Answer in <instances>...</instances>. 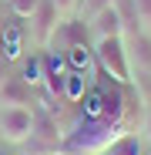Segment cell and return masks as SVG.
<instances>
[{"label": "cell", "mask_w": 151, "mask_h": 155, "mask_svg": "<svg viewBox=\"0 0 151 155\" xmlns=\"http://www.w3.org/2000/svg\"><path fill=\"white\" fill-rule=\"evenodd\" d=\"M131 135V121H104V118H84L74 132L64 135L67 155H104L118 138Z\"/></svg>", "instance_id": "obj_1"}, {"label": "cell", "mask_w": 151, "mask_h": 155, "mask_svg": "<svg viewBox=\"0 0 151 155\" xmlns=\"http://www.w3.org/2000/svg\"><path fill=\"white\" fill-rule=\"evenodd\" d=\"M97 68L104 71L118 88H131V68H128V47H124V37H101L91 41Z\"/></svg>", "instance_id": "obj_2"}, {"label": "cell", "mask_w": 151, "mask_h": 155, "mask_svg": "<svg viewBox=\"0 0 151 155\" xmlns=\"http://www.w3.org/2000/svg\"><path fill=\"white\" fill-rule=\"evenodd\" d=\"M34 135V108H0V138L7 145H24Z\"/></svg>", "instance_id": "obj_3"}, {"label": "cell", "mask_w": 151, "mask_h": 155, "mask_svg": "<svg viewBox=\"0 0 151 155\" xmlns=\"http://www.w3.org/2000/svg\"><path fill=\"white\" fill-rule=\"evenodd\" d=\"M30 24V37L37 41V47H50L54 44V34H57V27L64 24V17H61V10L54 7V0H40L37 4V10H34V17L27 20Z\"/></svg>", "instance_id": "obj_4"}, {"label": "cell", "mask_w": 151, "mask_h": 155, "mask_svg": "<svg viewBox=\"0 0 151 155\" xmlns=\"http://www.w3.org/2000/svg\"><path fill=\"white\" fill-rule=\"evenodd\" d=\"M128 47V68H131V84L151 81V34H134L124 41Z\"/></svg>", "instance_id": "obj_5"}, {"label": "cell", "mask_w": 151, "mask_h": 155, "mask_svg": "<svg viewBox=\"0 0 151 155\" xmlns=\"http://www.w3.org/2000/svg\"><path fill=\"white\" fill-rule=\"evenodd\" d=\"M0 108H34V88L24 78H7L0 84Z\"/></svg>", "instance_id": "obj_6"}, {"label": "cell", "mask_w": 151, "mask_h": 155, "mask_svg": "<svg viewBox=\"0 0 151 155\" xmlns=\"http://www.w3.org/2000/svg\"><path fill=\"white\" fill-rule=\"evenodd\" d=\"M87 27H91V41H101V37H121V20H118V10L108 7V10H101L87 20Z\"/></svg>", "instance_id": "obj_7"}, {"label": "cell", "mask_w": 151, "mask_h": 155, "mask_svg": "<svg viewBox=\"0 0 151 155\" xmlns=\"http://www.w3.org/2000/svg\"><path fill=\"white\" fill-rule=\"evenodd\" d=\"M114 10H118V20H121V37L124 41L134 37V34H141V20H138L134 0H114Z\"/></svg>", "instance_id": "obj_8"}, {"label": "cell", "mask_w": 151, "mask_h": 155, "mask_svg": "<svg viewBox=\"0 0 151 155\" xmlns=\"http://www.w3.org/2000/svg\"><path fill=\"white\" fill-rule=\"evenodd\" d=\"M104 155H144V138H138V135H124V138H118Z\"/></svg>", "instance_id": "obj_9"}, {"label": "cell", "mask_w": 151, "mask_h": 155, "mask_svg": "<svg viewBox=\"0 0 151 155\" xmlns=\"http://www.w3.org/2000/svg\"><path fill=\"white\" fill-rule=\"evenodd\" d=\"M20 47H24V37L17 34V31H4V41H0V51H4V61H14V58H20Z\"/></svg>", "instance_id": "obj_10"}, {"label": "cell", "mask_w": 151, "mask_h": 155, "mask_svg": "<svg viewBox=\"0 0 151 155\" xmlns=\"http://www.w3.org/2000/svg\"><path fill=\"white\" fill-rule=\"evenodd\" d=\"M7 4H10V14H14L17 20H30L40 0H7Z\"/></svg>", "instance_id": "obj_11"}, {"label": "cell", "mask_w": 151, "mask_h": 155, "mask_svg": "<svg viewBox=\"0 0 151 155\" xmlns=\"http://www.w3.org/2000/svg\"><path fill=\"white\" fill-rule=\"evenodd\" d=\"M108 7H114V0H81V10H77V17H81V20H91L94 14L108 10Z\"/></svg>", "instance_id": "obj_12"}, {"label": "cell", "mask_w": 151, "mask_h": 155, "mask_svg": "<svg viewBox=\"0 0 151 155\" xmlns=\"http://www.w3.org/2000/svg\"><path fill=\"white\" fill-rule=\"evenodd\" d=\"M138 7V20H141V31L151 34V0H134Z\"/></svg>", "instance_id": "obj_13"}, {"label": "cell", "mask_w": 151, "mask_h": 155, "mask_svg": "<svg viewBox=\"0 0 151 155\" xmlns=\"http://www.w3.org/2000/svg\"><path fill=\"white\" fill-rule=\"evenodd\" d=\"M54 7L61 10V17L67 20V17H77V10H81V0H54Z\"/></svg>", "instance_id": "obj_14"}, {"label": "cell", "mask_w": 151, "mask_h": 155, "mask_svg": "<svg viewBox=\"0 0 151 155\" xmlns=\"http://www.w3.org/2000/svg\"><path fill=\"white\" fill-rule=\"evenodd\" d=\"M141 138L151 145V111H148V115H144V121H141Z\"/></svg>", "instance_id": "obj_15"}, {"label": "cell", "mask_w": 151, "mask_h": 155, "mask_svg": "<svg viewBox=\"0 0 151 155\" xmlns=\"http://www.w3.org/2000/svg\"><path fill=\"white\" fill-rule=\"evenodd\" d=\"M7 78H10V71H7V61H4V58H0V84H4V81H7Z\"/></svg>", "instance_id": "obj_16"}, {"label": "cell", "mask_w": 151, "mask_h": 155, "mask_svg": "<svg viewBox=\"0 0 151 155\" xmlns=\"http://www.w3.org/2000/svg\"><path fill=\"white\" fill-rule=\"evenodd\" d=\"M57 155H67V152H57Z\"/></svg>", "instance_id": "obj_17"}]
</instances>
